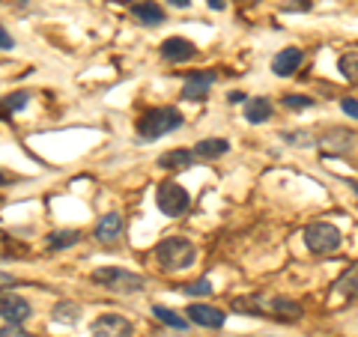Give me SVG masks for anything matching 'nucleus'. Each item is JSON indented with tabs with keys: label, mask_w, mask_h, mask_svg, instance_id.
I'll list each match as a JSON object with an SVG mask.
<instances>
[{
	"label": "nucleus",
	"mask_w": 358,
	"mask_h": 337,
	"mask_svg": "<svg viewBox=\"0 0 358 337\" xmlns=\"http://www.w3.org/2000/svg\"><path fill=\"white\" fill-rule=\"evenodd\" d=\"M346 185H350V188L355 191V194H358V182H355V179H350V182H346Z\"/></svg>",
	"instance_id": "c9c22d12"
},
{
	"label": "nucleus",
	"mask_w": 358,
	"mask_h": 337,
	"mask_svg": "<svg viewBox=\"0 0 358 337\" xmlns=\"http://www.w3.org/2000/svg\"><path fill=\"white\" fill-rule=\"evenodd\" d=\"M45 242H48V251H63V248H72V245L81 242V233L78 230H57V233H51Z\"/></svg>",
	"instance_id": "412c9836"
},
{
	"label": "nucleus",
	"mask_w": 358,
	"mask_h": 337,
	"mask_svg": "<svg viewBox=\"0 0 358 337\" xmlns=\"http://www.w3.org/2000/svg\"><path fill=\"white\" fill-rule=\"evenodd\" d=\"M227 102H230V105H242V102H245V96H242V93H230V96H227Z\"/></svg>",
	"instance_id": "2f4dec72"
},
{
	"label": "nucleus",
	"mask_w": 358,
	"mask_h": 337,
	"mask_svg": "<svg viewBox=\"0 0 358 337\" xmlns=\"http://www.w3.org/2000/svg\"><path fill=\"white\" fill-rule=\"evenodd\" d=\"M96 239L99 242H117L120 236H122V218L117 215V212H108V215H102L99 218V224H96Z\"/></svg>",
	"instance_id": "4468645a"
},
{
	"label": "nucleus",
	"mask_w": 358,
	"mask_h": 337,
	"mask_svg": "<svg viewBox=\"0 0 358 337\" xmlns=\"http://www.w3.org/2000/svg\"><path fill=\"white\" fill-rule=\"evenodd\" d=\"M230 152V143L224 138H206L194 147V159H221Z\"/></svg>",
	"instance_id": "f3484780"
},
{
	"label": "nucleus",
	"mask_w": 358,
	"mask_h": 337,
	"mask_svg": "<svg viewBox=\"0 0 358 337\" xmlns=\"http://www.w3.org/2000/svg\"><path fill=\"white\" fill-rule=\"evenodd\" d=\"M341 242H343L341 230L334 227V224H329V221H317V224H310V227L305 230V245H308L310 254H320V257L334 254L341 248Z\"/></svg>",
	"instance_id": "39448f33"
},
{
	"label": "nucleus",
	"mask_w": 358,
	"mask_h": 337,
	"mask_svg": "<svg viewBox=\"0 0 358 337\" xmlns=\"http://www.w3.org/2000/svg\"><path fill=\"white\" fill-rule=\"evenodd\" d=\"M192 164H194V152L192 150H171V152H164L159 159L162 171H188Z\"/></svg>",
	"instance_id": "2eb2a0df"
},
{
	"label": "nucleus",
	"mask_w": 358,
	"mask_h": 337,
	"mask_svg": "<svg viewBox=\"0 0 358 337\" xmlns=\"http://www.w3.org/2000/svg\"><path fill=\"white\" fill-rule=\"evenodd\" d=\"M182 293H188V296H209L212 293V284H209L206 278H200V280H194V284H185Z\"/></svg>",
	"instance_id": "a878e982"
},
{
	"label": "nucleus",
	"mask_w": 358,
	"mask_h": 337,
	"mask_svg": "<svg viewBox=\"0 0 358 337\" xmlns=\"http://www.w3.org/2000/svg\"><path fill=\"white\" fill-rule=\"evenodd\" d=\"M120 3H129V6H131V0H120Z\"/></svg>",
	"instance_id": "e433bc0d"
},
{
	"label": "nucleus",
	"mask_w": 358,
	"mask_h": 337,
	"mask_svg": "<svg viewBox=\"0 0 358 337\" xmlns=\"http://www.w3.org/2000/svg\"><path fill=\"white\" fill-rule=\"evenodd\" d=\"M152 317L159 320V322H164V325H171V329H176V331H185L188 329V320L182 317V313H176V310L164 308V305H155L152 308Z\"/></svg>",
	"instance_id": "aec40b11"
},
{
	"label": "nucleus",
	"mask_w": 358,
	"mask_h": 337,
	"mask_svg": "<svg viewBox=\"0 0 358 337\" xmlns=\"http://www.w3.org/2000/svg\"><path fill=\"white\" fill-rule=\"evenodd\" d=\"M242 317H266V320H278V322H299L301 320V305L281 296H266V293H254V296H239L230 305Z\"/></svg>",
	"instance_id": "f257e3e1"
},
{
	"label": "nucleus",
	"mask_w": 358,
	"mask_h": 337,
	"mask_svg": "<svg viewBox=\"0 0 358 337\" xmlns=\"http://www.w3.org/2000/svg\"><path fill=\"white\" fill-rule=\"evenodd\" d=\"M90 334L93 337H131L134 325L122 313H102V317H96L93 325H90Z\"/></svg>",
	"instance_id": "0eeeda50"
},
{
	"label": "nucleus",
	"mask_w": 358,
	"mask_h": 337,
	"mask_svg": "<svg viewBox=\"0 0 358 337\" xmlns=\"http://www.w3.org/2000/svg\"><path fill=\"white\" fill-rule=\"evenodd\" d=\"M338 66H341V72H343V78H346V81L358 84V51L343 54V57L338 60Z\"/></svg>",
	"instance_id": "5701e85b"
},
{
	"label": "nucleus",
	"mask_w": 358,
	"mask_h": 337,
	"mask_svg": "<svg viewBox=\"0 0 358 337\" xmlns=\"http://www.w3.org/2000/svg\"><path fill=\"white\" fill-rule=\"evenodd\" d=\"M305 63V51L301 48H284V51H278L275 54V60H272V72L275 75H281V78H289V75H296L299 72V66Z\"/></svg>",
	"instance_id": "ddd939ff"
},
{
	"label": "nucleus",
	"mask_w": 358,
	"mask_h": 337,
	"mask_svg": "<svg viewBox=\"0 0 358 337\" xmlns=\"http://www.w3.org/2000/svg\"><path fill=\"white\" fill-rule=\"evenodd\" d=\"M284 108H289V110H308V108H313V99L289 93V96H284Z\"/></svg>",
	"instance_id": "b1692460"
},
{
	"label": "nucleus",
	"mask_w": 358,
	"mask_h": 337,
	"mask_svg": "<svg viewBox=\"0 0 358 337\" xmlns=\"http://www.w3.org/2000/svg\"><path fill=\"white\" fill-rule=\"evenodd\" d=\"M30 313H33V308H30L27 299H21L15 293H3V296H0V320H6V325L27 322Z\"/></svg>",
	"instance_id": "1a4fd4ad"
},
{
	"label": "nucleus",
	"mask_w": 358,
	"mask_h": 337,
	"mask_svg": "<svg viewBox=\"0 0 358 337\" xmlns=\"http://www.w3.org/2000/svg\"><path fill=\"white\" fill-rule=\"evenodd\" d=\"M188 322L194 325H203V329H221L224 320H227V313H221L218 308L212 305H188Z\"/></svg>",
	"instance_id": "f8f14e48"
},
{
	"label": "nucleus",
	"mask_w": 358,
	"mask_h": 337,
	"mask_svg": "<svg viewBox=\"0 0 358 337\" xmlns=\"http://www.w3.org/2000/svg\"><path fill=\"white\" fill-rule=\"evenodd\" d=\"M131 15L141 21V24L147 27H155L164 21V9L159 3H131Z\"/></svg>",
	"instance_id": "a211bd4d"
},
{
	"label": "nucleus",
	"mask_w": 358,
	"mask_h": 337,
	"mask_svg": "<svg viewBox=\"0 0 358 337\" xmlns=\"http://www.w3.org/2000/svg\"><path fill=\"white\" fill-rule=\"evenodd\" d=\"M155 206H159L164 215L171 218H179L182 212H188V206H192V194L179 185V182H162L159 188H155Z\"/></svg>",
	"instance_id": "423d86ee"
},
{
	"label": "nucleus",
	"mask_w": 358,
	"mask_h": 337,
	"mask_svg": "<svg viewBox=\"0 0 358 337\" xmlns=\"http://www.w3.org/2000/svg\"><path fill=\"white\" fill-rule=\"evenodd\" d=\"M13 45H15V39L9 36V33H6V27H0V48H3V51H9V48H13Z\"/></svg>",
	"instance_id": "c756f323"
},
{
	"label": "nucleus",
	"mask_w": 358,
	"mask_h": 337,
	"mask_svg": "<svg viewBox=\"0 0 358 337\" xmlns=\"http://www.w3.org/2000/svg\"><path fill=\"white\" fill-rule=\"evenodd\" d=\"M27 102H30V93H13L9 99H3V105H0V117H9V114H15V110H21V108H27Z\"/></svg>",
	"instance_id": "4be33fe9"
},
{
	"label": "nucleus",
	"mask_w": 358,
	"mask_h": 337,
	"mask_svg": "<svg viewBox=\"0 0 358 337\" xmlns=\"http://www.w3.org/2000/svg\"><path fill=\"white\" fill-rule=\"evenodd\" d=\"M173 6H179V9H185V6H192V0H171Z\"/></svg>",
	"instance_id": "f704fd0d"
},
{
	"label": "nucleus",
	"mask_w": 358,
	"mask_h": 337,
	"mask_svg": "<svg viewBox=\"0 0 358 337\" xmlns=\"http://www.w3.org/2000/svg\"><path fill=\"white\" fill-rule=\"evenodd\" d=\"M0 337H33V334L21 331L18 325H6V329H0Z\"/></svg>",
	"instance_id": "cd10ccee"
},
{
	"label": "nucleus",
	"mask_w": 358,
	"mask_h": 337,
	"mask_svg": "<svg viewBox=\"0 0 358 337\" xmlns=\"http://www.w3.org/2000/svg\"><path fill=\"white\" fill-rule=\"evenodd\" d=\"M159 54H162V60H167V63H188V60L197 57V45H194L192 39L171 36V39L162 42Z\"/></svg>",
	"instance_id": "9d476101"
},
{
	"label": "nucleus",
	"mask_w": 358,
	"mask_h": 337,
	"mask_svg": "<svg viewBox=\"0 0 358 337\" xmlns=\"http://www.w3.org/2000/svg\"><path fill=\"white\" fill-rule=\"evenodd\" d=\"M212 84H215V72H192V75H185V84H182V99L185 102H200Z\"/></svg>",
	"instance_id": "9b49d317"
},
{
	"label": "nucleus",
	"mask_w": 358,
	"mask_h": 337,
	"mask_svg": "<svg viewBox=\"0 0 358 337\" xmlns=\"http://www.w3.org/2000/svg\"><path fill=\"white\" fill-rule=\"evenodd\" d=\"M341 110L358 120V102H355V99H343V102H341Z\"/></svg>",
	"instance_id": "bb28decb"
},
{
	"label": "nucleus",
	"mask_w": 358,
	"mask_h": 337,
	"mask_svg": "<svg viewBox=\"0 0 358 337\" xmlns=\"http://www.w3.org/2000/svg\"><path fill=\"white\" fill-rule=\"evenodd\" d=\"M155 263H159L162 272H182L188 268L194 260H197V248L192 239H185V236H171V239H164L155 245Z\"/></svg>",
	"instance_id": "f03ea898"
},
{
	"label": "nucleus",
	"mask_w": 358,
	"mask_h": 337,
	"mask_svg": "<svg viewBox=\"0 0 358 337\" xmlns=\"http://www.w3.org/2000/svg\"><path fill=\"white\" fill-rule=\"evenodd\" d=\"M54 320L75 322V320H78V305H72V301H63V305L54 308Z\"/></svg>",
	"instance_id": "393cba45"
},
{
	"label": "nucleus",
	"mask_w": 358,
	"mask_h": 337,
	"mask_svg": "<svg viewBox=\"0 0 358 337\" xmlns=\"http://www.w3.org/2000/svg\"><path fill=\"white\" fill-rule=\"evenodd\" d=\"M334 289H338V293H341L346 301H358V266L346 268V272L338 278Z\"/></svg>",
	"instance_id": "6ab92c4d"
},
{
	"label": "nucleus",
	"mask_w": 358,
	"mask_h": 337,
	"mask_svg": "<svg viewBox=\"0 0 358 337\" xmlns=\"http://www.w3.org/2000/svg\"><path fill=\"white\" fill-rule=\"evenodd\" d=\"M245 3H257V0H245Z\"/></svg>",
	"instance_id": "4c0bfd02"
},
{
	"label": "nucleus",
	"mask_w": 358,
	"mask_h": 337,
	"mask_svg": "<svg viewBox=\"0 0 358 337\" xmlns=\"http://www.w3.org/2000/svg\"><path fill=\"white\" fill-rule=\"evenodd\" d=\"M355 143H358V134H355V131H350V129H329V131L320 134L317 147H320L322 152L343 155V152H350Z\"/></svg>",
	"instance_id": "6e6552de"
},
{
	"label": "nucleus",
	"mask_w": 358,
	"mask_h": 337,
	"mask_svg": "<svg viewBox=\"0 0 358 337\" xmlns=\"http://www.w3.org/2000/svg\"><path fill=\"white\" fill-rule=\"evenodd\" d=\"M182 114L179 108H155V110H147L141 120H138V134L143 141H159L164 134H171L176 129H182Z\"/></svg>",
	"instance_id": "20e7f679"
},
{
	"label": "nucleus",
	"mask_w": 358,
	"mask_h": 337,
	"mask_svg": "<svg viewBox=\"0 0 358 337\" xmlns=\"http://www.w3.org/2000/svg\"><path fill=\"white\" fill-rule=\"evenodd\" d=\"M13 284H15V275H9L0 268V287H13Z\"/></svg>",
	"instance_id": "7c9ffc66"
},
{
	"label": "nucleus",
	"mask_w": 358,
	"mask_h": 337,
	"mask_svg": "<svg viewBox=\"0 0 358 337\" xmlns=\"http://www.w3.org/2000/svg\"><path fill=\"white\" fill-rule=\"evenodd\" d=\"M13 179H15V176H9V173H3V167H0V185H9V182H13Z\"/></svg>",
	"instance_id": "473e14b6"
},
{
	"label": "nucleus",
	"mask_w": 358,
	"mask_h": 337,
	"mask_svg": "<svg viewBox=\"0 0 358 337\" xmlns=\"http://www.w3.org/2000/svg\"><path fill=\"white\" fill-rule=\"evenodd\" d=\"M268 117H272V102L263 96L257 99H248V105H245V120L251 122V126H260V122H266Z\"/></svg>",
	"instance_id": "dca6fc26"
},
{
	"label": "nucleus",
	"mask_w": 358,
	"mask_h": 337,
	"mask_svg": "<svg viewBox=\"0 0 358 337\" xmlns=\"http://www.w3.org/2000/svg\"><path fill=\"white\" fill-rule=\"evenodd\" d=\"M209 6H212V9H215V13H221V9H224V6H227V3H224V0H209Z\"/></svg>",
	"instance_id": "72a5a7b5"
},
{
	"label": "nucleus",
	"mask_w": 358,
	"mask_h": 337,
	"mask_svg": "<svg viewBox=\"0 0 358 337\" xmlns=\"http://www.w3.org/2000/svg\"><path fill=\"white\" fill-rule=\"evenodd\" d=\"M287 13H296V9H301V13H308L310 9V0H289V3L284 6Z\"/></svg>",
	"instance_id": "c85d7f7f"
},
{
	"label": "nucleus",
	"mask_w": 358,
	"mask_h": 337,
	"mask_svg": "<svg viewBox=\"0 0 358 337\" xmlns=\"http://www.w3.org/2000/svg\"><path fill=\"white\" fill-rule=\"evenodd\" d=\"M93 284L105 287L108 293H117V296H131V293H141L147 287V278L143 275H134L122 266H102L93 272Z\"/></svg>",
	"instance_id": "7ed1b4c3"
}]
</instances>
